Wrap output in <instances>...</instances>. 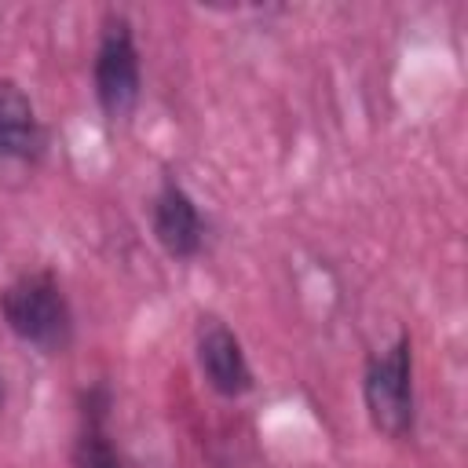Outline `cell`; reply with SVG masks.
<instances>
[{"instance_id":"cell-7","label":"cell","mask_w":468,"mask_h":468,"mask_svg":"<svg viewBox=\"0 0 468 468\" xmlns=\"http://www.w3.org/2000/svg\"><path fill=\"white\" fill-rule=\"evenodd\" d=\"M106 413H110V391L91 388L84 395V410H80V431H77V450H73L77 468H124L117 446L110 439Z\"/></svg>"},{"instance_id":"cell-1","label":"cell","mask_w":468,"mask_h":468,"mask_svg":"<svg viewBox=\"0 0 468 468\" xmlns=\"http://www.w3.org/2000/svg\"><path fill=\"white\" fill-rule=\"evenodd\" d=\"M0 311H4L7 329L22 344H29L44 355L66 351V344L73 336V311H69V300L51 271L18 274L0 292Z\"/></svg>"},{"instance_id":"cell-4","label":"cell","mask_w":468,"mask_h":468,"mask_svg":"<svg viewBox=\"0 0 468 468\" xmlns=\"http://www.w3.org/2000/svg\"><path fill=\"white\" fill-rule=\"evenodd\" d=\"M48 135L33 99L7 77H0V172H26L44 157Z\"/></svg>"},{"instance_id":"cell-3","label":"cell","mask_w":468,"mask_h":468,"mask_svg":"<svg viewBox=\"0 0 468 468\" xmlns=\"http://www.w3.org/2000/svg\"><path fill=\"white\" fill-rule=\"evenodd\" d=\"M91 84L99 110L110 121H128L139 106L143 91V69H139V48L132 22L117 11L102 18V33L95 44V62H91Z\"/></svg>"},{"instance_id":"cell-5","label":"cell","mask_w":468,"mask_h":468,"mask_svg":"<svg viewBox=\"0 0 468 468\" xmlns=\"http://www.w3.org/2000/svg\"><path fill=\"white\" fill-rule=\"evenodd\" d=\"M150 223H154V238L161 241V249L176 260H190L201 252L205 245V219L197 201L183 190V183L165 179L154 194V208H150Z\"/></svg>"},{"instance_id":"cell-8","label":"cell","mask_w":468,"mask_h":468,"mask_svg":"<svg viewBox=\"0 0 468 468\" xmlns=\"http://www.w3.org/2000/svg\"><path fill=\"white\" fill-rule=\"evenodd\" d=\"M0 410H4V388H0Z\"/></svg>"},{"instance_id":"cell-2","label":"cell","mask_w":468,"mask_h":468,"mask_svg":"<svg viewBox=\"0 0 468 468\" xmlns=\"http://www.w3.org/2000/svg\"><path fill=\"white\" fill-rule=\"evenodd\" d=\"M362 399L373 428L388 439H406L413 431V344L399 336L388 351L373 355L362 373Z\"/></svg>"},{"instance_id":"cell-6","label":"cell","mask_w":468,"mask_h":468,"mask_svg":"<svg viewBox=\"0 0 468 468\" xmlns=\"http://www.w3.org/2000/svg\"><path fill=\"white\" fill-rule=\"evenodd\" d=\"M197 366H201L208 388L227 399H238L252 388V366L245 358L238 333L216 318L201 322V329H197Z\"/></svg>"}]
</instances>
